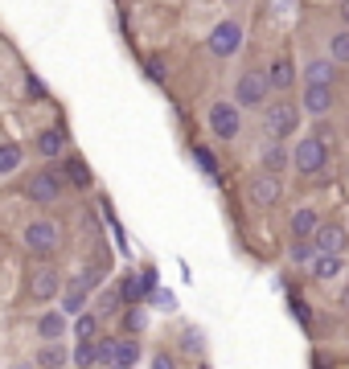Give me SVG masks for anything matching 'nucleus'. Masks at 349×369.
<instances>
[{
  "label": "nucleus",
  "instance_id": "6ab92c4d",
  "mask_svg": "<svg viewBox=\"0 0 349 369\" xmlns=\"http://www.w3.org/2000/svg\"><path fill=\"white\" fill-rule=\"evenodd\" d=\"M320 226H325V222L316 218V209H308V205L292 214V238H316V230H320Z\"/></svg>",
  "mask_w": 349,
  "mask_h": 369
},
{
  "label": "nucleus",
  "instance_id": "20e7f679",
  "mask_svg": "<svg viewBox=\"0 0 349 369\" xmlns=\"http://www.w3.org/2000/svg\"><path fill=\"white\" fill-rule=\"evenodd\" d=\"M210 132H214V140H222V144H231V140H238V132H243V107L231 99H218L210 103Z\"/></svg>",
  "mask_w": 349,
  "mask_h": 369
},
{
  "label": "nucleus",
  "instance_id": "c85d7f7f",
  "mask_svg": "<svg viewBox=\"0 0 349 369\" xmlns=\"http://www.w3.org/2000/svg\"><path fill=\"white\" fill-rule=\"evenodd\" d=\"M193 156H198V165L210 172V177H218V160L210 156V148H193Z\"/></svg>",
  "mask_w": 349,
  "mask_h": 369
},
{
  "label": "nucleus",
  "instance_id": "dca6fc26",
  "mask_svg": "<svg viewBox=\"0 0 349 369\" xmlns=\"http://www.w3.org/2000/svg\"><path fill=\"white\" fill-rule=\"evenodd\" d=\"M308 271H313L316 284H333V279H341V271H345V254H316V263Z\"/></svg>",
  "mask_w": 349,
  "mask_h": 369
},
{
  "label": "nucleus",
  "instance_id": "5701e85b",
  "mask_svg": "<svg viewBox=\"0 0 349 369\" xmlns=\"http://www.w3.org/2000/svg\"><path fill=\"white\" fill-rule=\"evenodd\" d=\"M70 336H74V341H99V312H83V316H79V320H74V333H70Z\"/></svg>",
  "mask_w": 349,
  "mask_h": 369
},
{
  "label": "nucleus",
  "instance_id": "bb28decb",
  "mask_svg": "<svg viewBox=\"0 0 349 369\" xmlns=\"http://www.w3.org/2000/svg\"><path fill=\"white\" fill-rule=\"evenodd\" d=\"M329 58L337 62V66L349 62V29H337V33L329 37Z\"/></svg>",
  "mask_w": 349,
  "mask_h": 369
},
{
  "label": "nucleus",
  "instance_id": "473e14b6",
  "mask_svg": "<svg viewBox=\"0 0 349 369\" xmlns=\"http://www.w3.org/2000/svg\"><path fill=\"white\" fill-rule=\"evenodd\" d=\"M152 369H177V361H173L168 353H156V357H152Z\"/></svg>",
  "mask_w": 349,
  "mask_h": 369
},
{
  "label": "nucleus",
  "instance_id": "a211bd4d",
  "mask_svg": "<svg viewBox=\"0 0 349 369\" xmlns=\"http://www.w3.org/2000/svg\"><path fill=\"white\" fill-rule=\"evenodd\" d=\"M313 242H316V251H320V254H345L349 234L341 230V226H320Z\"/></svg>",
  "mask_w": 349,
  "mask_h": 369
},
{
  "label": "nucleus",
  "instance_id": "aec40b11",
  "mask_svg": "<svg viewBox=\"0 0 349 369\" xmlns=\"http://www.w3.org/2000/svg\"><path fill=\"white\" fill-rule=\"evenodd\" d=\"M136 361H140V341H136V336H119L111 369H136Z\"/></svg>",
  "mask_w": 349,
  "mask_h": 369
},
{
  "label": "nucleus",
  "instance_id": "72a5a7b5",
  "mask_svg": "<svg viewBox=\"0 0 349 369\" xmlns=\"http://www.w3.org/2000/svg\"><path fill=\"white\" fill-rule=\"evenodd\" d=\"M316 140H325V144H329V148H333V128H325V123H316Z\"/></svg>",
  "mask_w": 349,
  "mask_h": 369
},
{
  "label": "nucleus",
  "instance_id": "f03ea898",
  "mask_svg": "<svg viewBox=\"0 0 349 369\" xmlns=\"http://www.w3.org/2000/svg\"><path fill=\"white\" fill-rule=\"evenodd\" d=\"M300 115H304V107H296V103H288V99L267 103V107H263V132H267V140H280V144H283L288 135H296Z\"/></svg>",
  "mask_w": 349,
  "mask_h": 369
},
{
  "label": "nucleus",
  "instance_id": "58836bf2",
  "mask_svg": "<svg viewBox=\"0 0 349 369\" xmlns=\"http://www.w3.org/2000/svg\"><path fill=\"white\" fill-rule=\"evenodd\" d=\"M13 369H37V365H13Z\"/></svg>",
  "mask_w": 349,
  "mask_h": 369
},
{
  "label": "nucleus",
  "instance_id": "e433bc0d",
  "mask_svg": "<svg viewBox=\"0 0 349 369\" xmlns=\"http://www.w3.org/2000/svg\"><path fill=\"white\" fill-rule=\"evenodd\" d=\"M337 17H341V25L349 29V0H341V4H337Z\"/></svg>",
  "mask_w": 349,
  "mask_h": 369
},
{
  "label": "nucleus",
  "instance_id": "f3484780",
  "mask_svg": "<svg viewBox=\"0 0 349 369\" xmlns=\"http://www.w3.org/2000/svg\"><path fill=\"white\" fill-rule=\"evenodd\" d=\"M267 78H271V90L288 95V90L296 86V66H292V58H275V62L267 66Z\"/></svg>",
  "mask_w": 349,
  "mask_h": 369
},
{
  "label": "nucleus",
  "instance_id": "a878e982",
  "mask_svg": "<svg viewBox=\"0 0 349 369\" xmlns=\"http://www.w3.org/2000/svg\"><path fill=\"white\" fill-rule=\"evenodd\" d=\"M99 365V345L95 341H79L74 345V369H95Z\"/></svg>",
  "mask_w": 349,
  "mask_h": 369
},
{
  "label": "nucleus",
  "instance_id": "4be33fe9",
  "mask_svg": "<svg viewBox=\"0 0 349 369\" xmlns=\"http://www.w3.org/2000/svg\"><path fill=\"white\" fill-rule=\"evenodd\" d=\"M316 242L313 238H292V246H288V259H292V263H304V267H313L316 263Z\"/></svg>",
  "mask_w": 349,
  "mask_h": 369
},
{
  "label": "nucleus",
  "instance_id": "4c0bfd02",
  "mask_svg": "<svg viewBox=\"0 0 349 369\" xmlns=\"http://www.w3.org/2000/svg\"><path fill=\"white\" fill-rule=\"evenodd\" d=\"M25 86H29V95H46V86H41V83H37V78H34V74H29V83H25Z\"/></svg>",
  "mask_w": 349,
  "mask_h": 369
},
{
  "label": "nucleus",
  "instance_id": "7ed1b4c3",
  "mask_svg": "<svg viewBox=\"0 0 349 369\" xmlns=\"http://www.w3.org/2000/svg\"><path fill=\"white\" fill-rule=\"evenodd\" d=\"M21 242H25V251L34 254V259H50V254L62 246V230H58V222H50V218H34L25 226Z\"/></svg>",
  "mask_w": 349,
  "mask_h": 369
},
{
  "label": "nucleus",
  "instance_id": "c9c22d12",
  "mask_svg": "<svg viewBox=\"0 0 349 369\" xmlns=\"http://www.w3.org/2000/svg\"><path fill=\"white\" fill-rule=\"evenodd\" d=\"M292 312H296V316L304 320V324H308V320H313V316H308V308H304V300H296V303H292Z\"/></svg>",
  "mask_w": 349,
  "mask_h": 369
},
{
  "label": "nucleus",
  "instance_id": "9d476101",
  "mask_svg": "<svg viewBox=\"0 0 349 369\" xmlns=\"http://www.w3.org/2000/svg\"><path fill=\"white\" fill-rule=\"evenodd\" d=\"M70 333H74V320H70L62 308H50V312L37 316V336H41V345L62 341V336H70Z\"/></svg>",
  "mask_w": 349,
  "mask_h": 369
},
{
  "label": "nucleus",
  "instance_id": "f8f14e48",
  "mask_svg": "<svg viewBox=\"0 0 349 369\" xmlns=\"http://www.w3.org/2000/svg\"><path fill=\"white\" fill-rule=\"evenodd\" d=\"M300 107H304V115L325 119L333 111V86H308L304 83V99H300Z\"/></svg>",
  "mask_w": 349,
  "mask_h": 369
},
{
  "label": "nucleus",
  "instance_id": "b1692460",
  "mask_svg": "<svg viewBox=\"0 0 349 369\" xmlns=\"http://www.w3.org/2000/svg\"><path fill=\"white\" fill-rule=\"evenodd\" d=\"M66 177H70L74 189H91V184H95V177H91V168H86L83 156H70L66 160Z\"/></svg>",
  "mask_w": 349,
  "mask_h": 369
},
{
  "label": "nucleus",
  "instance_id": "f704fd0d",
  "mask_svg": "<svg viewBox=\"0 0 349 369\" xmlns=\"http://www.w3.org/2000/svg\"><path fill=\"white\" fill-rule=\"evenodd\" d=\"M185 349L198 353V349H201V336H198V333H185Z\"/></svg>",
  "mask_w": 349,
  "mask_h": 369
},
{
  "label": "nucleus",
  "instance_id": "39448f33",
  "mask_svg": "<svg viewBox=\"0 0 349 369\" xmlns=\"http://www.w3.org/2000/svg\"><path fill=\"white\" fill-rule=\"evenodd\" d=\"M325 165H329V144H325V140H316V135L296 140L292 168H296L300 177H316V172H325Z\"/></svg>",
  "mask_w": 349,
  "mask_h": 369
},
{
  "label": "nucleus",
  "instance_id": "4468645a",
  "mask_svg": "<svg viewBox=\"0 0 349 369\" xmlns=\"http://www.w3.org/2000/svg\"><path fill=\"white\" fill-rule=\"evenodd\" d=\"M337 78V62H333L329 53L325 58H313V62H304V83L308 86H333Z\"/></svg>",
  "mask_w": 349,
  "mask_h": 369
},
{
  "label": "nucleus",
  "instance_id": "0eeeda50",
  "mask_svg": "<svg viewBox=\"0 0 349 369\" xmlns=\"http://www.w3.org/2000/svg\"><path fill=\"white\" fill-rule=\"evenodd\" d=\"M25 197L34 205H58L62 197V177H58V168H37L29 184H25Z\"/></svg>",
  "mask_w": 349,
  "mask_h": 369
},
{
  "label": "nucleus",
  "instance_id": "f257e3e1",
  "mask_svg": "<svg viewBox=\"0 0 349 369\" xmlns=\"http://www.w3.org/2000/svg\"><path fill=\"white\" fill-rule=\"evenodd\" d=\"M234 103L243 111H263L267 103H271V78H267V70H243L238 83H234Z\"/></svg>",
  "mask_w": 349,
  "mask_h": 369
},
{
  "label": "nucleus",
  "instance_id": "2f4dec72",
  "mask_svg": "<svg viewBox=\"0 0 349 369\" xmlns=\"http://www.w3.org/2000/svg\"><path fill=\"white\" fill-rule=\"evenodd\" d=\"M123 324H128V333H140V328H144V312H140V308H132V312L123 316Z\"/></svg>",
  "mask_w": 349,
  "mask_h": 369
},
{
  "label": "nucleus",
  "instance_id": "cd10ccee",
  "mask_svg": "<svg viewBox=\"0 0 349 369\" xmlns=\"http://www.w3.org/2000/svg\"><path fill=\"white\" fill-rule=\"evenodd\" d=\"M119 296H123V291H103V296H99V316H116V312H119Z\"/></svg>",
  "mask_w": 349,
  "mask_h": 369
},
{
  "label": "nucleus",
  "instance_id": "423d86ee",
  "mask_svg": "<svg viewBox=\"0 0 349 369\" xmlns=\"http://www.w3.org/2000/svg\"><path fill=\"white\" fill-rule=\"evenodd\" d=\"M206 50L214 53V58H234V53L243 50V25L238 21H218L214 29H210V37H206Z\"/></svg>",
  "mask_w": 349,
  "mask_h": 369
},
{
  "label": "nucleus",
  "instance_id": "393cba45",
  "mask_svg": "<svg viewBox=\"0 0 349 369\" xmlns=\"http://www.w3.org/2000/svg\"><path fill=\"white\" fill-rule=\"evenodd\" d=\"M62 312H66L70 320H79L86 312V291L83 287H66V291H62Z\"/></svg>",
  "mask_w": 349,
  "mask_h": 369
},
{
  "label": "nucleus",
  "instance_id": "ddd939ff",
  "mask_svg": "<svg viewBox=\"0 0 349 369\" xmlns=\"http://www.w3.org/2000/svg\"><path fill=\"white\" fill-rule=\"evenodd\" d=\"M288 165H292V156H288V148H283L280 140H267L263 148H259V172H271V177H280Z\"/></svg>",
  "mask_w": 349,
  "mask_h": 369
},
{
  "label": "nucleus",
  "instance_id": "1a4fd4ad",
  "mask_svg": "<svg viewBox=\"0 0 349 369\" xmlns=\"http://www.w3.org/2000/svg\"><path fill=\"white\" fill-rule=\"evenodd\" d=\"M25 291H29L34 303H50V300L62 296V275H58L54 267H34L29 279H25Z\"/></svg>",
  "mask_w": 349,
  "mask_h": 369
},
{
  "label": "nucleus",
  "instance_id": "9b49d317",
  "mask_svg": "<svg viewBox=\"0 0 349 369\" xmlns=\"http://www.w3.org/2000/svg\"><path fill=\"white\" fill-rule=\"evenodd\" d=\"M34 365L37 369H66V365H74V349H66L62 341H50V345H41L34 353Z\"/></svg>",
  "mask_w": 349,
  "mask_h": 369
},
{
  "label": "nucleus",
  "instance_id": "c756f323",
  "mask_svg": "<svg viewBox=\"0 0 349 369\" xmlns=\"http://www.w3.org/2000/svg\"><path fill=\"white\" fill-rule=\"evenodd\" d=\"M152 308H165V312H173V308H177V296H173V291H152Z\"/></svg>",
  "mask_w": 349,
  "mask_h": 369
},
{
  "label": "nucleus",
  "instance_id": "7c9ffc66",
  "mask_svg": "<svg viewBox=\"0 0 349 369\" xmlns=\"http://www.w3.org/2000/svg\"><path fill=\"white\" fill-rule=\"evenodd\" d=\"M148 78H152V83H165V78H168V66L161 62V58H152V62H148Z\"/></svg>",
  "mask_w": 349,
  "mask_h": 369
},
{
  "label": "nucleus",
  "instance_id": "2eb2a0df",
  "mask_svg": "<svg viewBox=\"0 0 349 369\" xmlns=\"http://www.w3.org/2000/svg\"><path fill=\"white\" fill-rule=\"evenodd\" d=\"M34 148L46 156V160H58L62 152H66V132L62 128H46V132L34 135Z\"/></svg>",
  "mask_w": 349,
  "mask_h": 369
},
{
  "label": "nucleus",
  "instance_id": "412c9836",
  "mask_svg": "<svg viewBox=\"0 0 349 369\" xmlns=\"http://www.w3.org/2000/svg\"><path fill=\"white\" fill-rule=\"evenodd\" d=\"M21 160H25L21 144L17 140H4V144H0V177H13V172L21 168Z\"/></svg>",
  "mask_w": 349,
  "mask_h": 369
},
{
  "label": "nucleus",
  "instance_id": "6e6552de",
  "mask_svg": "<svg viewBox=\"0 0 349 369\" xmlns=\"http://www.w3.org/2000/svg\"><path fill=\"white\" fill-rule=\"evenodd\" d=\"M243 193H247V205H255V209H271V205H280L283 184H280V177H271V172H255Z\"/></svg>",
  "mask_w": 349,
  "mask_h": 369
}]
</instances>
